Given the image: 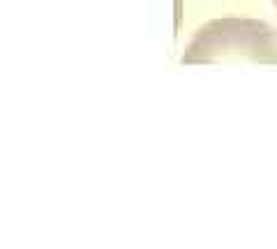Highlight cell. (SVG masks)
Instances as JSON below:
<instances>
[{
    "label": "cell",
    "instance_id": "6da1fadb",
    "mask_svg": "<svg viewBox=\"0 0 277 249\" xmlns=\"http://www.w3.org/2000/svg\"><path fill=\"white\" fill-rule=\"evenodd\" d=\"M238 60L277 65V30L256 18H215L194 32L182 54V65Z\"/></svg>",
    "mask_w": 277,
    "mask_h": 249
},
{
    "label": "cell",
    "instance_id": "7a4b0ae2",
    "mask_svg": "<svg viewBox=\"0 0 277 249\" xmlns=\"http://www.w3.org/2000/svg\"><path fill=\"white\" fill-rule=\"evenodd\" d=\"M270 2H272V5H275V7H277V0H270Z\"/></svg>",
    "mask_w": 277,
    "mask_h": 249
}]
</instances>
